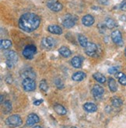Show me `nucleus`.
Instances as JSON below:
<instances>
[{
	"instance_id": "1",
	"label": "nucleus",
	"mask_w": 126,
	"mask_h": 128,
	"mask_svg": "<svg viewBox=\"0 0 126 128\" xmlns=\"http://www.w3.org/2000/svg\"><path fill=\"white\" fill-rule=\"evenodd\" d=\"M40 17L32 12H27L22 15L19 20V27L25 32H33L40 25Z\"/></svg>"
},
{
	"instance_id": "2",
	"label": "nucleus",
	"mask_w": 126,
	"mask_h": 128,
	"mask_svg": "<svg viewBox=\"0 0 126 128\" xmlns=\"http://www.w3.org/2000/svg\"><path fill=\"white\" fill-rule=\"evenodd\" d=\"M22 119L19 115H12L6 120V124L10 127H17L22 124Z\"/></svg>"
},
{
	"instance_id": "3",
	"label": "nucleus",
	"mask_w": 126,
	"mask_h": 128,
	"mask_svg": "<svg viewBox=\"0 0 126 128\" xmlns=\"http://www.w3.org/2000/svg\"><path fill=\"white\" fill-rule=\"evenodd\" d=\"M37 52V48L33 44L27 45L23 50V55L27 59H32Z\"/></svg>"
},
{
	"instance_id": "4",
	"label": "nucleus",
	"mask_w": 126,
	"mask_h": 128,
	"mask_svg": "<svg viewBox=\"0 0 126 128\" xmlns=\"http://www.w3.org/2000/svg\"><path fill=\"white\" fill-rule=\"evenodd\" d=\"M76 22V17L74 16L73 15L68 14L64 17L62 21V25L65 28H72L75 26Z\"/></svg>"
},
{
	"instance_id": "5",
	"label": "nucleus",
	"mask_w": 126,
	"mask_h": 128,
	"mask_svg": "<svg viewBox=\"0 0 126 128\" xmlns=\"http://www.w3.org/2000/svg\"><path fill=\"white\" fill-rule=\"evenodd\" d=\"M86 54L90 57H96L98 53V47L94 43H88L85 48Z\"/></svg>"
},
{
	"instance_id": "6",
	"label": "nucleus",
	"mask_w": 126,
	"mask_h": 128,
	"mask_svg": "<svg viewBox=\"0 0 126 128\" xmlns=\"http://www.w3.org/2000/svg\"><path fill=\"white\" fill-rule=\"evenodd\" d=\"M22 86H23L24 89L27 92H32L36 88L35 81L32 78H24Z\"/></svg>"
},
{
	"instance_id": "7",
	"label": "nucleus",
	"mask_w": 126,
	"mask_h": 128,
	"mask_svg": "<svg viewBox=\"0 0 126 128\" xmlns=\"http://www.w3.org/2000/svg\"><path fill=\"white\" fill-rule=\"evenodd\" d=\"M41 45L42 47L45 49H51L55 47L56 45V40L51 36H46L44 37L41 40Z\"/></svg>"
},
{
	"instance_id": "8",
	"label": "nucleus",
	"mask_w": 126,
	"mask_h": 128,
	"mask_svg": "<svg viewBox=\"0 0 126 128\" xmlns=\"http://www.w3.org/2000/svg\"><path fill=\"white\" fill-rule=\"evenodd\" d=\"M47 6L53 12H59L63 8L62 4L57 0H48L47 2Z\"/></svg>"
},
{
	"instance_id": "9",
	"label": "nucleus",
	"mask_w": 126,
	"mask_h": 128,
	"mask_svg": "<svg viewBox=\"0 0 126 128\" xmlns=\"http://www.w3.org/2000/svg\"><path fill=\"white\" fill-rule=\"evenodd\" d=\"M111 39L114 44H116L118 46H121L123 44V40H122V36L119 30H114L111 33Z\"/></svg>"
},
{
	"instance_id": "10",
	"label": "nucleus",
	"mask_w": 126,
	"mask_h": 128,
	"mask_svg": "<svg viewBox=\"0 0 126 128\" xmlns=\"http://www.w3.org/2000/svg\"><path fill=\"white\" fill-rule=\"evenodd\" d=\"M92 94L93 96V97L96 100H98L100 98L102 97V96L103 95V92H104V90H103V88L99 85H95L93 88H92Z\"/></svg>"
},
{
	"instance_id": "11",
	"label": "nucleus",
	"mask_w": 126,
	"mask_h": 128,
	"mask_svg": "<svg viewBox=\"0 0 126 128\" xmlns=\"http://www.w3.org/2000/svg\"><path fill=\"white\" fill-rule=\"evenodd\" d=\"M38 122H39V117L35 114H31L27 118V125L29 126H34Z\"/></svg>"
},
{
	"instance_id": "12",
	"label": "nucleus",
	"mask_w": 126,
	"mask_h": 128,
	"mask_svg": "<svg viewBox=\"0 0 126 128\" xmlns=\"http://www.w3.org/2000/svg\"><path fill=\"white\" fill-rule=\"evenodd\" d=\"M94 18L93 16L90 14L85 15V16L82 18V24L85 26H90L94 24Z\"/></svg>"
},
{
	"instance_id": "13",
	"label": "nucleus",
	"mask_w": 126,
	"mask_h": 128,
	"mask_svg": "<svg viewBox=\"0 0 126 128\" xmlns=\"http://www.w3.org/2000/svg\"><path fill=\"white\" fill-rule=\"evenodd\" d=\"M6 58H7V61H10L13 62L14 64L18 61V55L15 51L13 50H9L5 54Z\"/></svg>"
},
{
	"instance_id": "14",
	"label": "nucleus",
	"mask_w": 126,
	"mask_h": 128,
	"mask_svg": "<svg viewBox=\"0 0 126 128\" xmlns=\"http://www.w3.org/2000/svg\"><path fill=\"white\" fill-rule=\"evenodd\" d=\"M48 30L53 34L61 35L62 34V29L58 25H51L48 26Z\"/></svg>"
},
{
	"instance_id": "15",
	"label": "nucleus",
	"mask_w": 126,
	"mask_h": 128,
	"mask_svg": "<svg viewBox=\"0 0 126 128\" xmlns=\"http://www.w3.org/2000/svg\"><path fill=\"white\" fill-rule=\"evenodd\" d=\"M83 109L88 112H94L97 110V106L93 102H86L83 105Z\"/></svg>"
},
{
	"instance_id": "16",
	"label": "nucleus",
	"mask_w": 126,
	"mask_h": 128,
	"mask_svg": "<svg viewBox=\"0 0 126 128\" xmlns=\"http://www.w3.org/2000/svg\"><path fill=\"white\" fill-rule=\"evenodd\" d=\"M71 64L74 68H81V66H82L83 59L79 56H76L72 58L71 61Z\"/></svg>"
},
{
	"instance_id": "17",
	"label": "nucleus",
	"mask_w": 126,
	"mask_h": 128,
	"mask_svg": "<svg viewBox=\"0 0 126 128\" xmlns=\"http://www.w3.org/2000/svg\"><path fill=\"white\" fill-rule=\"evenodd\" d=\"M58 52H59V54H60L64 58H69L72 54L71 50L69 48H68L67 47H65V46H62V47H61L60 48H59Z\"/></svg>"
},
{
	"instance_id": "18",
	"label": "nucleus",
	"mask_w": 126,
	"mask_h": 128,
	"mask_svg": "<svg viewBox=\"0 0 126 128\" xmlns=\"http://www.w3.org/2000/svg\"><path fill=\"white\" fill-rule=\"evenodd\" d=\"M86 74L84 72H76L75 74H72V80L76 81V82H80V81L83 80L86 78Z\"/></svg>"
},
{
	"instance_id": "19",
	"label": "nucleus",
	"mask_w": 126,
	"mask_h": 128,
	"mask_svg": "<svg viewBox=\"0 0 126 128\" xmlns=\"http://www.w3.org/2000/svg\"><path fill=\"white\" fill-rule=\"evenodd\" d=\"M54 110H55V111L57 112L58 115H62V116L65 115L66 112H67V111H66V109L63 106L60 105V104H56V105H55Z\"/></svg>"
},
{
	"instance_id": "20",
	"label": "nucleus",
	"mask_w": 126,
	"mask_h": 128,
	"mask_svg": "<svg viewBox=\"0 0 126 128\" xmlns=\"http://www.w3.org/2000/svg\"><path fill=\"white\" fill-rule=\"evenodd\" d=\"M93 77L96 81L98 82L99 83L103 84V83H105V82H106V77L103 74H102L101 73H100V72L94 73L93 75Z\"/></svg>"
},
{
	"instance_id": "21",
	"label": "nucleus",
	"mask_w": 126,
	"mask_h": 128,
	"mask_svg": "<svg viewBox=\"0 0 126 128\" xmlns=\"http://www.w3.org/2000/svg\"><path fill=\"white\" fill-rule=\"evenodd\" d=\"M22 76L24 77V78H32L34 79L36 78V74L32 70H24L22 72Z\"/></svg>"
},
{
	"instance_id": "22",
	"label": "nucleus",
	"mask_w": 126,
	"mask_h": 128,
	"mask_svg": "<svg viewBox=\"0 0 126 128\" xmlns=\"http://www.w3.org/2000/svg\"><path fill=\"white\" fill-rule=\"evenodd\" d=\"M108 86L110 90L112 92H115L117 90V86L116 83V81L113 78H110L108 79Z\"/></svg>"
},
{
	"instance_id": "23",
	"label": "nucleus",
	"mask_w": 126,
	"mask_h": 128,
	"mask_svg": "<svg viewBox=\"0 0 126 128\" xmlns=\"http://www.w3.org/2000/svg\"><path fill=\"white\" fill-rule=\"evenodd\" d=\"M0 45H1V49L2 50H7L11 48L12 46V42L10 40L7 39H3L0 41Z\"/></svg>"
},
{
	"instance_id": "24",
	"label": "nucleus",
	"mask_w": 126,
	"mask_h": 128,
	"mask_svg": "<svg viewBox=\"0 0 126 128\" xmlns=\"http://www.w3.org/2000/svg\"><path fill=\"white\" fill-rule=\"evenodd\" d=\"M78 41L80 44V46H82L83 48H86V45L88 44V40H87V37L85 36L83 34H79L78 35Z\"/></svg>"
},
{
	"instance_id": "25",
	"label": "nucleus",
	"mask_w": 126,
	"mask_h": 128,
	"mask_svg": "<svg viewBox=\"0 0 126 128\" xmlns=\"http://www.w3.org/2000/svg\"><path fill=\"white\" fill-rule=\"evenodd\" d=\"M116 78H117L119 83L123 86H126V75L122 72H117L116 73Z\"/></svg>"
},
{
	"instance_id": "26",
	"label": "nucleus",
	"mask_w": 126,
	"mask_h": 128,
	"mask_svg": "<svg viewBox=\"0 0 126 128\" xmlns=\"http://www.w3.org/2000/svg\"><path fill=\"white\" fill-rule=\"evenodd\" d=\"M105 26L108 28V29H113L114 27H115L116 26V22L115 21L111 19V18H107L105 20Z\"/></svg>"
},
{
	"instance_id": "27",
	"label": "nucleus",
	"mask_w": 126,
	"mask_h": 128,
	"mask_svg": "<svg viewBox=\"0 0 126 128\" xmlns=\"http://www.w3.org/2000/svg\"><path fill=\"white\" fill-rule=\"evenodd\" d=\"M111 103L113 105V106H114V107H120L123 103V101L120 99V98L114 97L111 100Z\"/></svg>"
},
{
	"instance_id": "28",
	"label": "nucleus",
	"mask_w": 126,
	"mask_h": 128,
	"mask_svg": "<svg viewBox=\"0 0 126 128\" xmlns=\"http://www.w3.org/2000/svg\"><path fill=\"white\" fill-rule=\"evenodd\" d=\"M3 108H4V112L6 114H8L10 112L11 110H12V105H11V102L10 101H6L4 102V105H3Z\"/></svg>"
},
{
	"instance_id": "29",
	"label": "nucleus",
	"mask_w": 126,
	"mask_h": 128,
	"mask_svg": "<svg viewBox=\"0 0 126 128\" xmlns=\"http://www.w3.org/2000/svg\"><path fill=\"white\" fill-rule=\"evenodd\" d=\"M40 88L44 92H47L48 89V86L47 84V82L45 80H42L40 82Z\"/></svg>"
},
{
	"instance_id": "30",
	"label": "nucleus",
	"mask_w": 126,
	"mask_h": 128,
	"mask_svg": "<svg viewBox=\"0 0 126 128\" xmlns=\"http://www.w3.org/2000/svg\"><path fill=\"white\" fill-rule=\"evenodd\" d=\"M55 85L56 86L58 87V88H63V84H62V82L60 79H56L55 80Z\"/></svg>"
},
{
	"instance_id": "31",
	"label": "nucleus",
	"mask_w": 126,
	"mask_h": 128,
	"mask_svg": "<svg viewBox=\"0 0 126 128\" xmlns=\"http://www.w3.org/2000/svg\"><path fill=\"white\" fill-rule=\"evenodd\" d=\"M117 70H118V68L117 67H112L108 69V73L109 74H116L117 72Z\"/></svg>"
},
{
	"instance_id": "32",
	"label": "nucleus",
	"mask_w": 126,
	"mask_h": 128,
	"mask_svg": "<svg viewBox=\"0 0 126 128\" xmlns=\"http://www.w3.org/2000/svg\"><path fill=\"white\" fill-rule=\"evenodd\" d=\"M121 10L126 12V0H124L122 3L121 4Z\"/></svg>"
},
{
	"instance_id": "33",
	"label": "nucleus",
	"mask_w": 126,
	"mask_h": 128,
	"mask_svg": "<svg viewBox=\"0 0 126 128\" xmlns=\"http://www.w3.org/2000/svg\"><path fill=\"white\" fill-rule=\"evenodd\" d=\"M6 81L7 83L11 84L12 82H13V78H12V77H11V76H8V77H6Z\"/></svg>"
},
{
	"instance_id": "34",
	"label": "nucleus",
	"mask_w": 126,
	"mask_h": 128,
	"mask_svg": "<svg viewBox=\"0 0 126 128\" xmlns=\"http://www.w3.org/2000/svg\"><path fill=\"white\" fill-rule=\"evenodd\" d=\"M42 102H43L42 100H36V101L34 102V104L35 105V106H39L40 104L42 103Z\"/></svg>"
},
{
	"instance_id": "35",
	"label": "nucleus",
	"mask_w": 126,
	"mask_h": 128,
	"mask_svg": "<svg viewBox=\"0 0 126 128\" xmlns=\"http://www.w3.org/2000/svg\"><path fill=\"white\" fill-rule=\"evenodd\" d=\"M1 103H3V96H1Z\"/></svg>"
},
{
	"instance_id": "36",
	"label": "nucleus",
	"mask_w": 126,
	"mask_h": 128,
	"mask_svg": "<svg viewBox=\"0 0 126 128\" xmlns=\"http://www.w3.org/2000/svg\"><path fill=\"white\" fill-rule=\"evenodd\" d=\"M32 128H41V126H33Z\"/></svg>"
},
{
	"instance_id": "37",
	"label": "nucleus",
	"mask_w": 126,
	"mask_h": 128,
	"mask_svg": "<svg viewBox=\"0 0 126 128\" xmlns=\"http://www.w3.org/2000/svg\"><path fill=\"white\" fill-rule=\"evenodd\" d=\"M124 53H125V56H126V48H125V49H124Z\"/></svg>"
},
{
	"instance_id": "38",
	"label": "nucleus",
	"mask_w": 126,
	"mask_h": 128,
	"mask_svg": "<svg viewBox=\"0 0 126 128\" xmlns=\"http://www.w3.org/2000/svg\"><path fill=\"white\" fill-rule=\"evenodd\" d=\"M71 128H76V127H75V126H72Z\"/></svg>"
}]
</instances>
